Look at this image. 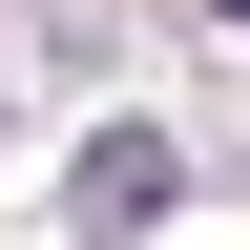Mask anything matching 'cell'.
<instances>
[{
	"label": "cell",
	"instance_id": "1",
	"mask_svg": "<svg viewBox=\"0 0 250 250\" xmlns=\"http://www.w3.org/2000/svg\"><path fill=\"white\" fill-rule=\"evenodd\" d=\"M62 188H83V229H167V208H188V167H167V125H104V146H83Z\"/></svg>",
	"mask_w": 250,
	"mask_h": 250
},
{
	"label": "cell",
	"instance_id": "2",
	"mask_svg": "<svg viewBox=\"0 0 250 250\" xmlns=\"http://www.w3.org/2000/svg\"><path fill=\"white\" fill-rule=\"evenodd\" d=\"M208 21H229V42H250V0H208Z\"/></svg>",
	"mask_w": 250,
	"mask_h": 250
}]
</instances>
